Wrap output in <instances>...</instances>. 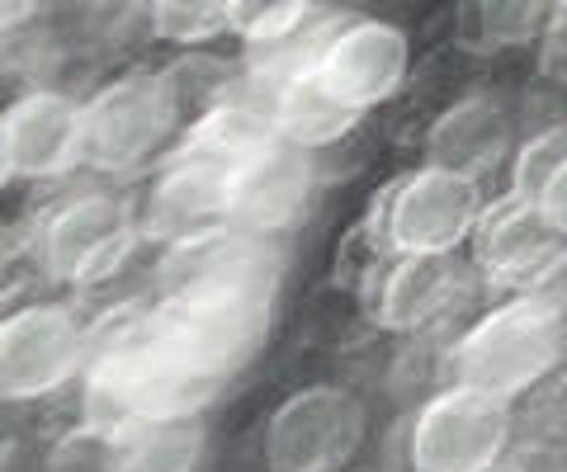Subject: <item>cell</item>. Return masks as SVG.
I'll return each mask as SVG.
<instances>
[{
	"label": "cell",
	"mask_w": 567,
	"mask_h": 472,
	"mask_svg": "<svg viewBox=\"0 0 567 472\" xmlns=\"http://www.w3.org/2000/svg\"><path fill=\"white\" fill-rule=\"evenodd\" d=\"M511 407L492 392L454 382L450 392L425 401L412 426V468L416 472H483L506 453Z\"/></svg>",
	"instance_id": "obj_4"
},
{
	"label": "cell",
	"mask_w": 567,
	"mask_h": 472,
	"mask_svg": "<svg viewBox=\"0 0 567 472\" xmlns=\"http://www.w3.org/2000/svg\"><path fill=\"white\" fill-rule=\"evenodd\" d=\"M265 109H270V124H275V133L284 137V143H293L303 151L341 143V137L360 124V114L336 99L327 85L317 81L312 66L289 76V81H279L275 91H265Z\"/></svg>",
	"instance_id": "obj_14"
},
{
	"label": "cell",
	"mask_w": 567,
	"mask_h": 472,
	"mask_svg": "<svg viewBox=\"0 0 567 472\" xmlns=\"http://www.w3.org/2000/svg\"><path fill=\"white\" fill-rule=\"evenodd\" d=\"M563 232L567 227L544 218L535 203L525 199H502L477 213L473 222V255H477V270H483L492 284L502 289H539V284H554L563 274Z\"/></svg>",
	"instance_id": "obj_8"
},
{
	"label": "cell",
	"mask_w": 567,
	"mask_h": 472,
	"mask_svg": "<svg viewBox=\"0 0 567 472\" xmlns=\"http://www.w3.org/2000/svg\"><path fill=\"white\" fill-rule=\"evenodd\" d=\"M425 151H431V166L473 180L477 170H487L506 151V118L492 99H458L454 109L435 118Z\"/></svg>",
	"instance_id": "obj_15"
},
{
	"label": "cell",
	"mask_w": 567,
	"mask_h": 472,
	"mask_svg": "<svg viewBox=\"0 0 567 472\" xmlns=\"http://www.w3.org/2000/svg\"><path fill=\"white\" fill-rule=\"evenodd\" d=\"M0 151L10 175L52 180L81 161V104L58 91H33L0 114Z\"/></svg>",
	"instance_id": "obj_12"
},
{
	"label": "cell",
	"mask_w": 567,
	"mask_h": 472,
	"mask_svg": "<svg viewBox=\"0 0 567 472\" xmlns=\"http://www.w3.org/2000/svg\"><path fill=\"white\" fill-rule=\"evenodd\" d=\"M458 293H464V270L454 251L398 255L379 284V322L388 331H421L445 317Z\"/></svg>",
	"instance_id": "obj_13"
},
{
	"label": "cell",
	"mask_w": 567,
	"mask_h": 472,
	"mask_svg": "<svg viewBox=\"0 0 567 472\" xmlns=\"http://www.w3.org/2000/svg\"><path fill=\"white\" fill-rule=\"evenodd\" d=\"M483 472H529V468H520V463H506V459H496L492 468H483Z\"/></svg>",
	"instance_id": "obj_23"
},
{
	"label": "cell",
	"mask_w": 567,
	"mask_h": 472,
	"mask_svg": "<svg viewBox=\"0 0 567 472\" xmlns=\"http://www.w3.org/2000/svg\"><path fill=\"white\" fill-rule=\"evenodd\" d=\"M563 359V289L558 279L516 293L511 303L487 312L464 340L454 345V382L492 397H520L558 369Z\"/></svg>",
	"instance_id": "obj_1"
},
{
	"label": "cell",
	"mask_w": 567,
	"mask_h": 472,
	"mask_svg": "<svg viewBox=\"0 0 567 472\" xmlns=\"http://www.w3.org/2000/svg\"><path fill=\"white\" fill-rule=\"evenodd\" d=\"M137 241V218L133 208L114 195H81L66 199L58 213L33 237V260L62 284H100L110 279L123 260H128Z\"/></svg>",
	"instance_id": "obj_2"
},
{
	"label": "cell",
	"mask_w": 567,
	"mask_h": 472,
	"mask_svg": "<svg viewBox=\"0 0 567 472\" xmlns=\"http://www.w3.org/2000/svg\"><path fill=\"white\" fill-rule=\"evenodd\" d=\"M175 104L162 76H123L81 104V161L95 170H133L162 147Z\"/></svg>",
	"instance_id": "obj_6"
},
{
	"label": "cell",
	"mask_w": 567,
	"mask_h": 472,
	"mask_svg": "<svg viewBox=\"0 0 567 472\" xmlns=\"http://www.w3.org/2000/svg\"><path fill=\"white\" fill-rule=\"evenodd\" d=\"M558 0H483V29L492 43H525L535 39Z\"/></svg>",
	"instance_id": "obj_20"
},
{
	"label": "cell",
	"mask_w": 567,
	"mask_h": 472,
	"mask_svg": "<svg viewBox=\"0 0 567 472\" xmlns=\"http://www.w3.org/2000/svg\"><path fill=\"white\" fill-rule=\"evenodd\" d=\"M308 14V0H223V29L241 33L246 43H260L270 33L289 29Z\"/></svg>",
	"instance_id": "obj_18"
},
{
	"label": "cell",
	"mask_w": 567,
	"mask_h": 472,
	"mask_svg": "<svg viewBox=\"0 0 567 472\" xmlns=\"http://www.w3.org/2000/svg\"><path fill=\"white\" fill-rule=\"evenodd\" d=\"M91 326L62 303H29L0 317V401H33L81 374Z\"/></svg>",
	"instance_id": "obj_3"
},
{
	"label": "cell",
	"mask_w": 567,
	"mask_h": 472,
	"mask_svg": "<svg viewBox=\"0 0 567 472\" xmlns=\"http://www.w3.org/2000/svg\"><path fill=\"white\" fill-rule=\"evenodd\" d=\"M483 199L468 175L425 166L416 175L388 189L383 199V237L398 255H425V251H454L458 241H468Z\"/></svg>",
	"instance_id": "obj_7"
},
{
	"label": "cell",
	"mask_w": 567,
	"mask_h": 472,
	"mask_svg": "<svg viewBox=\"0 0 567 472\" xmlns=\"http://www.w3.org/2000/svg\"><path fill=\"white\" fill-rule=\"evenodd\" d=\"M279 251L270 237L233 222H213L204 232L171 241L162 260V298L181 293H275Z\"/></svg>",
	"instance_id": "obj_5"
},
{
	"label": "cell",
	"mask_w": 567,
	"mask_h": 472,
	"mask_svg": "<svg viewBox=\"0 0 567 472\" xmlns=\"http://www.w3.org/2000/svg\"><path fill=\"white\" fill-rule=\"evenodd\" d=\"M308 189H312L308 151L284 143L275 133L270 143H260L237 166L233 185H227L223 222L246 227V232H260V237H275L284 227H293V218L303 213Z\"/></svg>",
	"instance_id": "obj_10"
},
{
	"label": "cell",
	"mask_w": 567,
	"mask_h": 472,
	"mask_svg": "<svg viewBox=\"0 0 567 472\" xmlns=\"http://www.w3.org/2000/svg\"><path fill=\"white\" fill-rule=\"evenodd\" d=\"M33 255V241H24L20 232H10V227H0V298L10 293L14 274H20V265Z\"/></svg>",
	"instance_id": "obj_21"
},
{
	"label": "cell",
	"mask_w": 567,
	"mask_h": 472,
	"mask_svg": "<svg viewBox=\"0 0 567 472\" xmlns=\"http://www.w3.org/2000/svg\"><path fill=\"white\" fill-rule=\"evenodd\" d=\"M312 72L336 99L350 104L354 114H364V109L383 104L402 85V76H406V39H402V29L379 24V20L346 24V29H336L327 39L322 57L312 62Z\"/></svg>",
	"instance_id": "obj_11"
},
{
	"label": "cell",
	"mask_w": 567,
	"mask_h": 472,
	"mask_svg": "<svg viewBox=\"0 0 567 472\" xmlns=\"http://www.w3.org/2000/svg\"><path fill=\"white\" fill-rule=\"evenodd\" d=\"M152 20L171 43H199L223 29V0H156Z\"/></svg>",
	"instance_id": "obj_19"
},
{
	"label": "cell",
	"mask_w": 567,
	"mask_h": 472,
	"mask_svg": "<svg viewBox=\"0 0 567 472\" xmlns=\"http://www.w3.org/2000/svg\"><path fill=\"white\" fill-rule=\"evenodd\" d=\"M364 416L341 388H308L284 401L270 426V463L275 472H336L360 444Z\"/></svg>",
	"instance_id": "obj_9"
},
{
	"label": "cell",
	"mask_w": 567,
	"mask_h": 472,
	"mask_svg": "<svg viewBox=\"0 0 567 472\" xmlns=\"http://www.w3.org/2000/svg\"><path fill=\"white\" fill-rule=\"evenodd\" d=\"M516 189L511 195L535 203L544 218L563 222V189H567V143L563 128H544L539 137H529L516 156Z\"/></svg>",
	"instance_id": "obj_17"
},
{
	"label": "cell",
	"mask_w": 567,
	"mask_h": 472,
	"mask_svg": "<svg viewBox=\"0 0 567 472\" xmlns=\"http://www.w3.org/2000/svg\"><path fill=\"white\" fill-rule=\"evenodd\" d=\"M10 449H14V421L6 416V401H0V463L10 459Z\"/></svg>",
	"instance_id": "obj_22"
},
{
	"label": "cell",
	"mask_w": 567,
	"mask_h": 472,
	"mask_svg": "<svg viewBox=\"0 0 567 472\" xmlns=\"http://www.w3.org/2000/svg\"><path fill=\"white\" fill-rule=\"evenodd\" d=\"M10 180V166H6V151H0V185Z\"/></svg>",
	"instance_id": "obj_24"
},
{
	"label": "cell",
	"mask_w": 567,
	"mask_h": 472,
	"mask_svg": "<svg viewBox=\"0 0 567 472\" xmlns=\"http://www.w3.org/2000/svg\"><path fill=\"white\" fill-rule=\"evenodd\" d=\"M199 453V416H156L110 434V472H194Z\"/></svg>",
	"instance_id": "obj_16"
}]
</instances>
